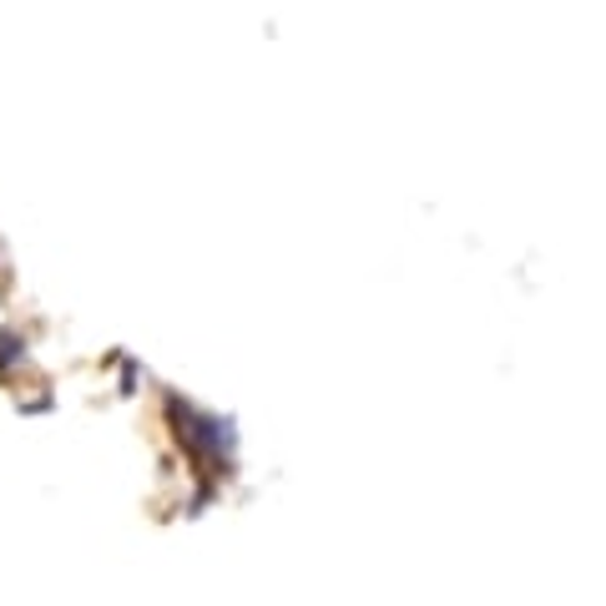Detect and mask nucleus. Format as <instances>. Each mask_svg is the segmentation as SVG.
<instances>
[{"label": "nucleus", "instance_id": "nucleus-2", "mask_svg": "<svg viewBox=\"0 0 606 606\" xmlns=\"http://www.w3.org/2000/svg\"><path fill=\"white\" fill-rule=\"evenodd\" d=\"M21 354H26V343L15 339V334H5V329H0V374L11 370V364H15Z\"/></svg>", "mask_w": 606, "mask_h": 606}, {"label": "nucleus", "instance_id": "nucleus-1", "mask_svg": "<svg viewBox=\"0 0 606 606\" xmlns=\"http://www.w3.org/2000/svg\"><path fill=\"white\" fill-rule=\"evenodd\" d=\"M172 430L193 450V461H202V470H228L233 465V424L228 420H212V415H198L193 405L172 399Z\"/></svg>", "mask_w": 606, "mask_h": 606}]
</instances>
